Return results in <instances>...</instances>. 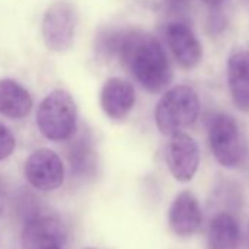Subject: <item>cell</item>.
Wrapping results in <instances>:
<instances>
[{"instance_id":"ac0fdd59","label":"cell","mask_w":249,"mask_h":249,"mask_svg":"<svg viewBox=\"0 0 249 249\" xmlns=\"http://www.w3.org/2000/svg\"><path fill=\"white\" fill-rule=\"evenodd\" d=\"M202 2H204L205 5H208L211 9H218V8L223 5L224 0H202Z\"/></svg>"},{"instance_id":"8fae6325","label":"cell","mask_w":249,"mask_h":249,"mask_svg":"<svg viewBox=\"0 0 249 249\" xmlns=\"http://www.w3.org/2000/svg\"><path fill=\"white\" fill-rule=\"evenodd\" d=\"M166 40L175 59L182 68L192 69L201 62V43L185 22L176 21L169 24L166 28Z\"/></svg>"},{"instance_id":"30bf717a","label":"cell","mask_w":249,"mask_h":249,"mask_svg":"<svg viewBox=\"0 0 249 249\" xmlns=\"http://www.w3.org/2000/svg\"><path fill=\"white\" fill-rule=\"evenodd\" d=\"M71 138L66 156L73 178L81 180L92 179L97 173L98 160L91 132L88 129H82L78 134L75 132Z\"/></svg>"},{"instance_id":"2e32d148","label":"cell","mask_w":249,"mask_h":249,"mask_svg":"<svg viewBox=\"0 0 249 249\" xmlns=\"http://www.w3.org/2000/svg\"><path fill=\"white\" fill-rule=\"evenodd\" d=\"M15 137L6 124L0 123V160H5L12 156L15 150Z\"/></svg>"},{"instance_id":"7c38bea8","label":"cell","mask_w":249,"mask_h":249,"mask_svg":"<svg viewBox=\"0 0 249 249\" xmlns=\"http://www.w3.org/2000/svg\"><path fill=\"white\" fill-rule=\"evenodd\" d=\"M202 221V211L196 196L189 192H180L170 205L169 224L178 236H189L195 233Z\"/></svg>"},{"instance_id":"5b68a950","label":"cell","mask_w":249,"mask_h":249,"mask_svg":"<svg viewBox=\"0 0 249 249\" xmlns=\"http://www.w3.org/2000/svg\"><path fill=\"white\" fill-rule=\"evenodd\" d=\"M78 14L69 2H54L43 17L41 33L44 44L57 53L69 50L75 40Z\"/></svg>"},{"instance_id":"8992f818","label":"cell","mask_w":249,"mask_h":249,"mask_svg":"<svg viewBox=\"0 0 249 249\" xmlns=\"http://www.w3.org/2000/svg\"><path fill=\"white\" fill-rule=\"evenodd\" d=\"M25 176L31 186L38 191H54L65 180L62 159L49 148L36 150L25 163Z\"/></svg>"},{"instance_id":"4fadbf2b","label":"cell","mask_w":249,"mask_h":249,"mask_svg":"<svg viewBox=\"0 0 249 249\" xmlns=\"http://www.w3.org/2000/svg\"><path fill=\"white\" fill-rule=\"evenodd\" d=\"M227 81L233 104L240 111L249 113V50H240L230 56Z\"/></svg>"},{"instance_id":"d6986e66","label":"cell","mask_w":249,"mask_h":249,"mask_svg":"<svg viewBox=\"0 0 249 249\" xmlns=\"http://www.w3.org/2000/svg\"><path fill=\"white\" fill-rule=\"evenodd\" d=\"M47 249H62V246H52V248H47Z\"/></svg>"},{"instance_id":"e0dca14e","label":"cell","mask_w":249,"mask_h":249,"mask_svg":"<svg viewBox=\"0 0 249 249\" xmlns=\"http://www.w3.org/2000/svg\"><path fill=\"white\" fill-rule=\"evenodd\" d=\"M191 0H164L166 11L173 17H182L188 12Z\"/></svg>"},{"instance_id":"ba28073f","label":"cell","mask_w":249,"mask_h":249,"mask_svg":"<svg viewBox=\"0 0 249 249\" xmlns=\"http://www.w3.org/2000/svg\"><path fill=\"white\" fill-rule=\"evenodd\" d=\"M65 242L66 229L54 215H33L21 233V243L24 249H47L52 246H62Z\"/></svg>"},{"instance_id":"9a60e30c","label":"cell","mask_w":249,"mask_h":249,"mask_svg":"<svg viewBox=\"0 0 249 249\" xmlns=\"http://www.w3.org/2000/svg\"><path fill=\"white\" fill-rule=\"evenodd\" d=\"M240 230L237 220L227 211L215 214L208 227L210 249H237Z\"/></svg>"},{"instance_id":"52a82bcc","label":"cell","mask_w":249,"mask_h":249,"mask_svg":"<svg viewBox=\"0 0 249 249\" xmlns=\"http://www.w3.org/2000/svg\"><path fill=\"white\" fill-rule=\"evenodd\" d=\"M166 161L170 173L179 182H189L198 172L199 150L198 144L189 135L179 132L170 137L166 153Z\"/></svg>"},{"instance_id":"6da1fadb","label":"cell","mask_w":249,"mask_h":249,"mask_svg":"<svg viewBox=\"0 0 249 249\" xmlns=\"http://www.w3.org/2000/svg\"><path fill=\"white\" fill-rule=\"evenodd\" d=\"M97 50L116 56L148 92H160L172 81V68L161 43L141 30H106L97 38Z\"/></svg>"},{"instance_id":"ffe728a7","label":"cell","mask_w":249,"mask_h":249,"mask_svg":"<svg viewBox=\"0 0 249 249\" xmlns=\"http://www.w3.org/2000/svg\"><path fill=\"white\" fill-rule=\"evenodd\" d=\"M85 249H94V248H85Z\"/></svg>"},{"instance_id":"277c9868","label":"cell","mask_w":249,"mask_h":249,"mask_svg":"<svg viewBox=\"0 0 249 249\" xmlns=\"http://www.w3.org/2000/svg\"><path fill=\"white\" fill-rule=\"evenodd\" d=\"M208 142L213 156L223 167L233 169L243 163L246 141L231 116L226 113L214 116L208 129Z\"/></svg>"},{"instance_id":"7a4b0ae2","label":"cell","mask_w":249,"mask_h":249,"mask_svg":"<svg viewBox=\"0 0 249 249\" xmlns=\"http://www.w3.org/2000/svg\"><path fill=\"white\" fill-rule=\"evenodd\" d=\"M199 114V98L194 88L176 85L166 91L156 107V124L166 137L189 128Z\"/></svg>"},{"instance_id":"5bb4252c","label":"cell","mask_w":249,"mask_h":249,"mask_svg":"<svg viewBox=\"0 0 249 249\" xmlns=\"http://www.w3.org/2000/svg\"><path fill=\"white\" fill-rule=\"evenodd\" d=\"M33 97L30 91L15 79H0V113L3 116L18 120L31 113Z\"/></svg>"},{"instance_id":"44dd1931","label":"cell","mask_w":249,"mask_h":249,"mask_svg":"<svg viewBox=\"0 0 249 249\" xmlns=\"http://www.w3.org/2000/svg\"><path fill=\"white\" fill-rule=\"evenodd\" d=\"M248 240H249V239H248Z\"/></svg>"},{"instance_id":"3957f363","label":"cell","mask_w":249,"mask_h":249,"mask_svg":"<svg viewBox=\"0 0 249 249\" xmlns=\"http://www.w3.org/2000/svg\"><path fill=\"white\" fill-rule=\"evenodd\" d=\"M78 108L65 89L52 91L38 106L37 126L50 141H66L76 132Z\"/></svg>"},{"instance_id":"9c48e42d","label":"cell","mask_w":249,"mask_h":249,"mask_svg":"<svg viewBox=\"0 0 249 249\" xmlns=\"http://www.w3.org/2000/svg\"><path fill=\"white\" fill-rule=\"evenodd\" d=\"M137 94L131 82L122 78H108L100 92V104L104 114L113 120L126 117L135 106Z\"/></svg>"}]
</instances>
